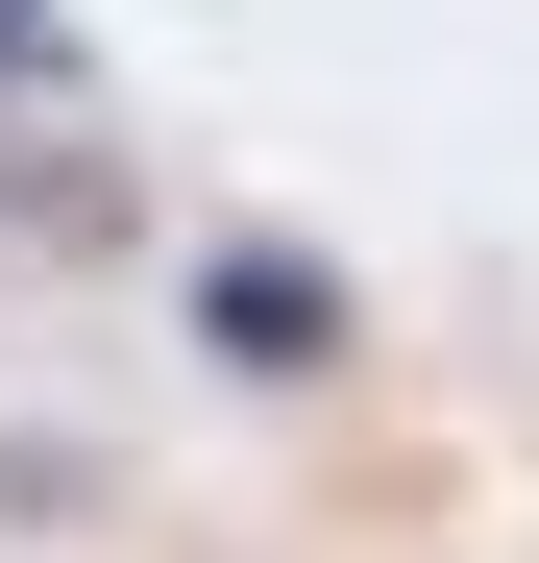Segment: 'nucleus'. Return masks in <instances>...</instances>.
<instances>
[{
  "label": "nucleus",
  "instance_id": "f03ea898",
  "mask_svg": "<svg viewBox=\"0 0 539 563\" xmlns=\"http://www.w3.org/2000/svg\"><path fill=\"white\" fill-rule=\"evenodd\" d=\"M0 74H74V25H50V0H0Z\"/></svg>",
  "mask_w": 539,
  "mask_h": 563
},
{
  "label": "nucleus",
  "instance_id": "f257e3e1",
  "mask_svg": "<svg viewBox=\"0 0 539 563\" xmlns=\"http://www.w3.org/2000/svg\"><path fill=\"white\" fill-rule=\"evenodd\" d=\"M197 319H221L245 367H319V269H270V245H221V269H197Z\"/></svg>",
  "mask_w": 539,
  "mask_h": 563
}]
</instances>
